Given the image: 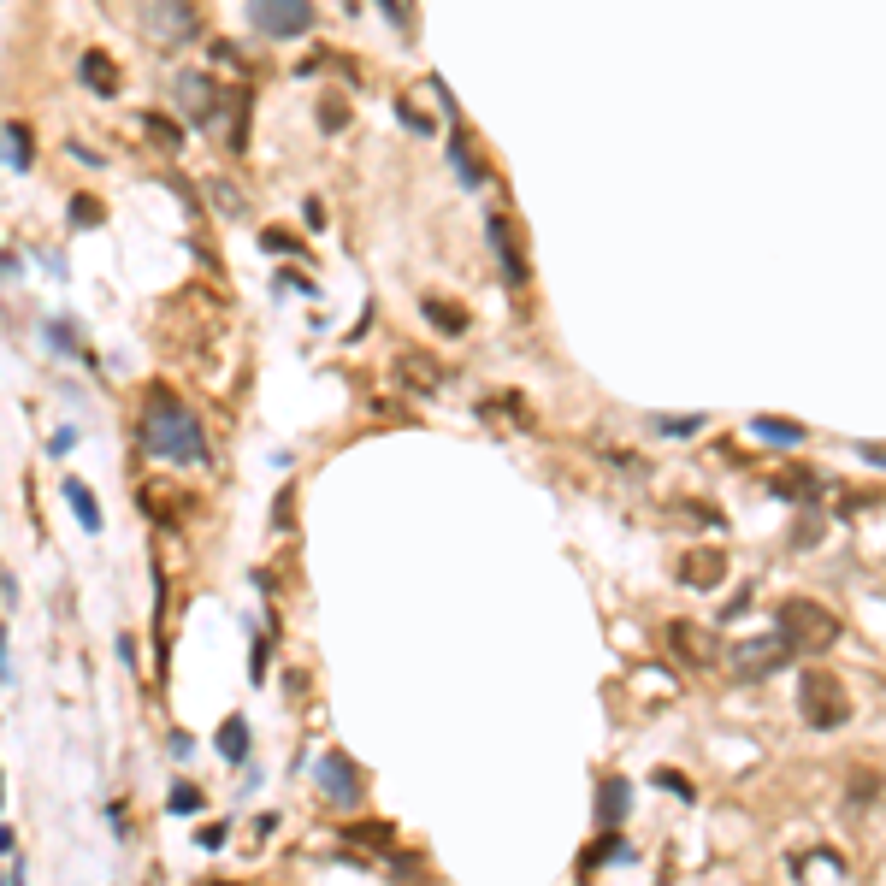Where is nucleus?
Here are the masks:
<instances>
[{
    "label": "nucleus",
    "mask_w": 886,
    "mask_h": 886,
    "mask_svg": "<svg viewBox=\"0 0 886 886\" xmlns=\"http://www.w3.org/2000/svg\"><path fill=\"white\" fill-rule=\"evenodd\" d=\"M136 438L148 455H160V461H207V438H201V420H195L190 408L160 384V390H148V408H142V426H136Z\"/></svg>",
    "instance_id": "obj_1"
},
{
    "label": "nucleus",
    "mask_w": 886,
    "mask_h": 886,
    "mask_svg": "<svg viewBox=\"0 0 886 886\" xmlns=\"http://www.w3.org/2000/svg\"><path fill=\"white\" fill-rule=\"evenodd\" d=\"M780 638L792 650H804V656H827L839 644V615L816 597H786L780 603Z\"/></svg>",
    "instance_id": "obj_2"
},
{
    "label": "nucleus",
    "mask_w": 886,
    "mask_h": 886,
    "mask_svg": "<svg viewBox=\"0 0 886 886\" xmlns=\"http://www.w3.org/2000/svg\"><path fill=\"white\" fill-rule=\"evenodd\" d=\"M798 709H804V721L810 727H845L851 721V692L839 686V674L833 668H804L798 674Z\"/></svg>",
    "instance_id": "obj_3"
},
{
    "label": "nucleus",
    "mask_w": 886,
    "mask_h": 886,
    "mask_svg": "<svg viewBox=\"0 0 886 886\" xmlns=\"http://www.w3.org/2000/svg\"><path fill=\"white\" fill-rule=\"evenodd\" d=\"M668 650H674L686 668H697V674H709V668H721V662H727V650H721L715 627H697V621H668Z\"/></svg>",
    "instance_id": "obj_4"
},
{
    "label": "nucleus",
    "mask_w": 886,
    "mask_h": 886,
    "mask_svg": "<svg viewBox=\"0 0 886 886\" xmlns=\"http://www.w3.org/2000/svg\"><path fill=\"white\" fill-rule=\"evenodd\" d=\"M786 656H792V644L774 633V638H745L727 662L739 668V674H751V680H762V674H774V668H786Z\"/></svg>",
    "instance_id": "obj_5"
},
{
    "label": "nucleus",
    "mask_w": 886,
    "mask_h": 886,
    "mask_svg": "<svg viewBox=\"0 0 886 886\" xmlns=\"http://www.w3.org/2000/svg\"><path fill=\"white\" fill-rule=\"evenodd\" d=\"M172 95H178V107L190 113L195 125H213V101H225V95L213 89V77H201V71H178Z\"/></svg>",
    "instance_id": "obj_6"
},
{
    "label": "nucleus",
    "mask_w": 886,
    "mask_h": 886,
    "mask_svg": "<svg viewBox=\"0 0 886 886\" xmlns=\"http://www.w3.org/2000/svg\"><path fill=\"white\" fill-rule=\"evenodd\" d=\"M254 24H260L266 36H302V30L314 24V6H302V0H278V6H254Z\"/></svg>",
    "instance_id": "obj_7"
},
{
    "label": "nucleus",
    "mask_w": 886,
    "mask_h": 886,
    "mask_svg": "<svg viewBox=\"0 0 886 886\" xmlns=\"http://www.w3.org/2000/svg\"><path fill=\"white\" fill-rule=\"evenodd\" d=\"M136 18H142V30H148V36H160V42H178V36H190V30H195V12H190V6H166V0L142 6Z\"/></svg>",
    "instance_id": "obj_8"
},
{
    "label": "nucleus",
    "mask_w": 886,
    "mask_h": 886,
    "mask_svg": "<svg viewBox=\"0 0 886 886\" xmlns=\"http://www.w3.org/2000/svg\"><path fill=\"white\" fill-rule=\"evenodd\" d=\"M319 786L337 798V804H361V780H355V762L343 751H325L319 757Z\"/></svg>",
    "instance_id": "obj_9"
},
{
    "label": "nucleus",
    "mask_w": 886,
    "mask_h": 886,
    "mask_svg": "<svg viewBox=\"0 0 886 886\" xmlns=\"http://www.w3.org/2000/svg\"><path fill=\"white\" fill-rule=\"evenodd\" d=\"M680 579L697 585V591H715V585L727 579V556H721V550H686V556H680Z\"/></svg>",
    "instance_id": "obj_10"
},
{
    "label": "nucleus",
    "mask_w": 886,
    "mask_h": 886,
    "mask_svg": "<svg viewBox=\"0 0 886 886\" xmlns=\"http://www.w3.org/2000/svg\"><path fill=\"white\" fill-rule=\"evenodd\" d=\"M77 71H83V83H89V89H95L101 101H113V95H119V65L107 60L101 48H89V54L77 60Z\"/></svg>",
    "instance_id": "obj_11"
},
{
    "label": "nucleus",
    "mask_w": 886,
    "mask_h": 886,
    "mask_svg": "<svg viewBox=\"0 0 886 886\" xmlns=\"http://www.w3.org/2000/svg\"><path fill=\"white\" fill-rule=\"evenodd\" d=\"M396 379H408V390H438L443 384V367L432 361V355H396Z\"/></svg>",
    "instance_id": "obj_12"
},
{
    "label": "nucleus",
    "mask_w": 886,
    "mask_h": 886,
    "mask_svg": "<svg viewBox=\"0 0 886 886\" xmlns=\"http://www.w3.org/2000/svg\"><path fill=\"white\" fill-rule=\"evenodd\" d=\"M420 314L432 319L438 331H449V337L467 331V308H455V302H443V296H420Z\"/></svg>",
    "instance_id": "obj_13"
},
{
    "label": "nucleus",
    "mask_w": 886,
    "mask_h": 886,
    "mask_svg": "<svg viewBox=\"0 0 886 886\" xmlns=\"http://www.w3.org/2000/svg\"><path fill=\"white\" fill-rule=\"evenodd\" d=\"M65 503L77 508V520H83V532H101V503H95V491H89L83 479H65Z\"/></svg>",
    "instance_id": "obj_14"
},
{
    "label": "nucleus",
    "mask_w": 886,
    "mask_h": 886,
    "mask_svg": "<svg viewBox=\"0 0 886 886\" xmlns=\"http://www.w3.org/2000/svg\"><path fill=\"white\" fill-rule=\"evenodd\" d=\"M774 491H780V497H798V503H816V497H822V479H816L810 467H792V473L774 479Z\"/></svg>",
    "instance_id": "obj_15"
},
{
    "label": "nucleus",
    "mask_w": 886,
    "mask_h": 886,
    "mask_svg": "<svg viewBox=\"0 0 886 886\" xmlns=\"http://www.w3.org/2000/svg\"><path fill=\"white\" fill-rule=\"evenodd\" d=\"M136 125H142V136H148V142H160L166 154H178V148H184V130L172 125V119H160V113H142Z\"/></svg>",
    "instance_id": "obj_16"
},
{
    "label": "nucleus",
    "mask_w": 886,
    "mask_h": 886,
    "mask_svg": "<svg viewBox=\"0 0 886 886\" xmlns=\"http://www.w3.org/2000/svg\"><path fill=\"white\" fill-rule=\"evenodd\" d=\"M491 243H497V254H503V266L514 272V284H520V278H526V260H520V249H514V237H508L503 219H491Z\"/></svg>",
    "instance_id": "obj_17"
},
{
    "label": "nucleus",
    "mask_w": 886,
    "mask_h": 886,
    "mask_svg": "<svg viewBox=\"0 0 886 886\" xmlns=\"http://www.w3.org/2000/svg\"><path fill=\"white\" fill-rule=\"evenodd\" d=\"M219 751H225L231 762H243V757H249V727H243L237 715H231V721L219 727Z\"/></svg>",
    "instance_id": "obj_18"
},
{
    "label": "nucleus",
    "mask_w": 886,
    "mask_h": 886,
    "mask_svg": "<svg viewBox=\"0 0 886 886\" xmlns=\"http://www.w3.org/2000/svg\"><path fill=\"white\" fill-rule=\"evenodd\" d=\"M650 426H656V432H668V438H692V432H703V414H656V420H650Z\"/></svg>",
    "instance_id": "obj_19"
},
{
    "label": "nucleus",
    "mask_w": 886,
    "mask_h": 886,
    "mask_svg": "<svg viewBox=\"0 0 886 886\" xmlns=\"http://www.w3.org/2000/svg\"><path fill=\"white\" fill-rule=\"evenodd\" d=\"M757 432L768 443H798V438H804V426H798V420H768V414L757 420Z\"/></svg>",
    "instance_id": "obj_20"
},
{
    "label": "nucleus",
    "mask_w": 886,
    "mask_h": 886,
    "mask_svg": "<svg viewBox=\"0 0 886 886\" xmlns=\"http://www.w3.org/2000/svg\"><path fill=\"white\" fill-rule=\"evenodd\" d=\"M603 804H609L603 816H609V822H621V816H627V780H609V786H603Z\"/></svg>",
    "instance_id": "obj_21"
},
{
    "label": "nucleus",
    "mask_w": 886,
    "mask_h": 886,
    "mask_svg": "<svg viewBox=\"0 0 886 886\" xmlns=\"http://www.w3.org/2000/svg\"><path fill=\"white\" fill-rule=\"evenodd\" d=\"M6 142H12V166H30V148H24V142H30V130L6 125Z\"/></svg>",
    "instance_id": "obj_22"
},
{
    "label": "nucleus",
    "mask_w": 886,
    "mask_h": 886,
    "mask_svg": "<svg viewBox=\"0 0 886 886\" xmlns=\"http://www.w3.org/2000/svg\"><path fill=\"white\" fill-rule=\"evenodd\" d=\"M195 804H201V792H195L190 780H184V786H172V816H190Z\"/></svg>",
    "instance_id": "obj_23"
},
{
    "label": "nucleus",
    "mask_w": 886,
    "mask_h": 886,
    "mask_svg": "<svg viewBox=\"0 0 886 886\" xmlns=\"http://www.w3.org/2000/svg\"><path fill=\"white\" fill-rule=\"evenodd\" d=\"M260 243H266V254H296V249H302V243H296V231H266Z\"/></svg>",
    "instance_id": "obj_24"
},
{
    "label": "nucleus",
    "mask_w": 886,
    "mask_h": 886,
    "mask_svg": "<svg viewBox=\"0 0 886 886\" xmlns=\"http://www.w3.org/2000/svg\"><path fill=\"white\" fill-rule=\"evenodd\" d=\"M319 125H325V130H343V125H349V107H343V101H325V107H319Z\"/></svg>",
    "instance_id": "obj_25"
},
{
    "label": "nucleus",
    "mask_w": 886,
    "mask_h": 886,
    "mask_svg": "<svg viewBox=\"0 0 886 886\" xmlns=\"http://www.w3.org/2000/svg\"><path fill=\"white\" fill-rule=\"evenodd\" d=\"M71 219H77V225H101V207H95V201H71Z\"/></svg>",
    "instance_id": "obj_26"
},
{
    "label": "nucleus",
    "mask_w": 886,
    "mask_h": 886,
    "mask_svg": "<svg viewBox=\"0 0 886 886\" xmlns=\"http://www.w3.org/2000/svg\"><path fill=\"white\" fill-rule=\"evenodd\" d=\"M195 839H201L207 851H213V845H225V822H207V827H201V833H195Z\"/></svg>",
    "instance_id": "obj_27"
},
{
    "label": "nucleus",
    "mask_w": 886,
    "mask_h": 886,
    "mask_svg": "<svg viewBox=\"0 0 886 886\" xmlns=\"http://www.w3.org/2000/svg\"><path fill=\"white\" fill-rule=\"evenodd\" d=\"M863 461H875V467H886V443H863Z\"/></svg>",
    "instance_id": "obj_28"
},
{
    "label": "nucleus",
    "mask_w": 886,
    "mask_h": 886,
    "mask_svg": "<svg viewBox=\"0 0 886 886\" xmlns=\"http://www.w3.org/2000/svg\"><path fill=\"white\" fill-rule=\"evenodd\" d=\"M6 674H12V668H6V633H0V680H6Z\"/></svg>",
    "instance_id": "obj_29"
},
{
    "label": "nucleus",
    "mask_w": 886,
    "mask_h": 886,
    "mask_svg": "<svg viewBox=\"0 0 886 886\" xmlns=\"http://www.w3.org/2000/svg\"><path fill=\"white\" fill-rule=\"evenodd\" d=\"M0 810H6V780H0Z\"/></svg>",
    "instance_id": "obj_30"
}]
</instances>
